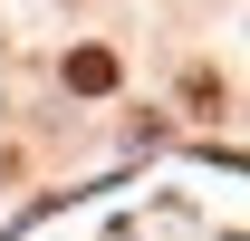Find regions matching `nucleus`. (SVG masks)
I'll list each match as a JSON object with an SVG mask.
<instances>
[{
  "instance_id": "1",
  "label": "nucleus",
  "mask_w": 250,
  "mask_h": 241,
  "mask_svg": "<svg viewBox=\"0 0 250 241\" xmlns=\"http://www.w3.org/2000/svg\"><path fill=\"white\" fill-rule=\"evenodd\" d=\"M67 87H77V96H106V87H116V48H67Z\"/></svg>"
}]
</instances>
